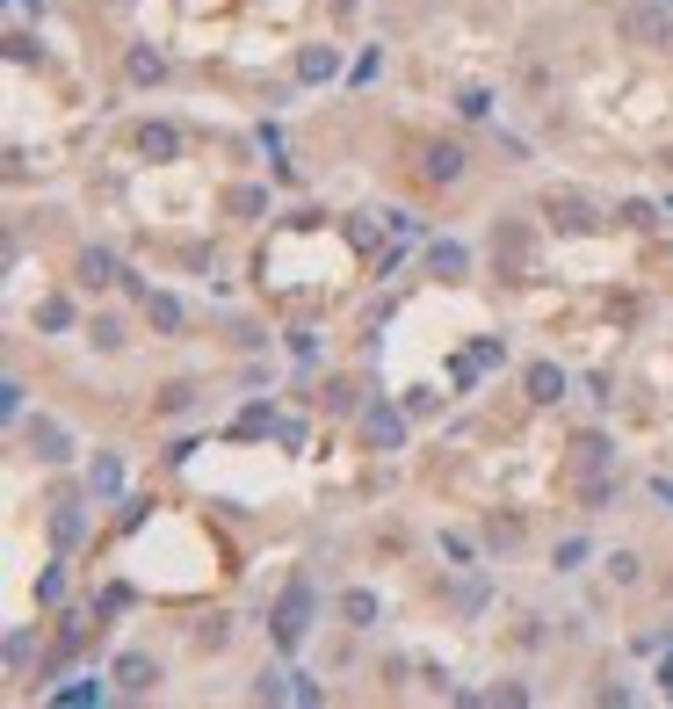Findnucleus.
Masks as SVG:
<instances>
[{"label":"nucleus","instance_id":"obj_1","mask_svg":"<svg viewBox=\"0 0 673 709\" xmlns=\"http://www.w3.org/2000/svg\"><path fill=\"white\" fill-rule=\"evenodd\" d=\"M312 608H319L312 579H290V594L275 601V615H268V630H275V644H283V652H297V644H304V630H312Z\"/></svg>","mask_w":673,"mask_h":709},{"label":"nucleus","instance_id":"obj_2","mask_svg":"<svg viewBox=\"0 0 673 709\" xmlns=\"http://www.w3.org/2000/svg\"><path fill=\"white\" fill-rule=\"evenodd\" d=\"M616 29L630 44H673V15H666V0H630V8H616Z\"/></svg>","mask_w":673,"mask_h":709},{"label":"nucleus","instance_id":"obj_3","mask_svg":"<svg viewBox=\"0 0 673 709\" xmlns=\"http://www.w3.org/2000/svg\"><path fill=\"white\" fill-rule=\"evenodd\" d=\"M22 435H29V449H37V464H66V456H73V435H66V427H58V420H22Z\"/></svg>","mask_w":673,"mask_h":709},{"label":"nucleus","instance_id":"obj_4","mask_svg":"<svg viewBox=\"0 0 673 709\" xmlns=\"http://www.w3.org/2000/svg\"><path fill=\"white\" fill-rule=\"evenodd\" d=\"M362 435H370V449H406V413L377 398V406H362Z\"/></svg>","mask_w":673,"mask_h":709},{"label":"nucleus","instance_id":"obj_5","mask_svg":"<svg viewBox=\"0 0 673 709\" xmlns=\"http://www.w3.org/2000/svg\"><path fill=\"white\" fill-rule=\"evenodd\" d=\"M333 73H341V51H333V44H304V51H297V80H304V87H319V80H333Z\"/></svg>","mask_w":673,"mask_h":709},{"label":"nucleus","instance_id":"obj_6","mask_svg":"<svg viewBox=\"0 0 673 709\" xmlns=\"http://www.w3.org/2000/svg\"><path fill=\"white\" fill-rule=\"evenodd\" d=\"M152 681H160V666H152L145 652H124V659H116V688H124V695H145Z\"/></svg>","mask_w":673,"mask_h":709},{"label":"nucleus","instance_id":"obj_7","mask_svg":"<svg viewBox=\"0 0 673 709\" xmlns=\"http://www.w3.org/2000/svg\"><path fill=\"white\" fill-rule=\"evenodd\" d=\"M529 398H536V406H558V398H565V369L558 362H529Z\"/></svg>","mask_w":673,"mask_h":709},{"label":"nucleus","instance_id":"obj_8","mask_svg":"<svg viewBox=\"0 0 673 709\" xmlns=\"http://www.w3.org/2000/svg\"><path fill=\"white\" fill-rule=\"evenodd\" d=\"M87 492H95V500H116V492H124V464H116L109 449L95 456V464H87Z\"/></svg>","mask_w":673,"mask_h":709},{"label":"nucleus","instance_id":"obj_9","mask_svg":"<svg viewBox=\"0 0 673 709\" xmlns=\"http://www.w3.org/2000/svg\"><path fill=\"white\" fill-rule=\"evenodd\" d=\"M493 261H500V268H529V232H522V225H500V232H493Z\"/></svg>","mask_w":673,"mask_h":709},{"label":"nucleus","instance_id":"obj_10","mask_svg":"<svg viewBox=\"0 0 673 709\" xmlns=\"http://www.w3.org/2000/svg\"><path fill=\"white\" fill-rule=\"evenodd\" d=\"M138 152H145V160H174V152H181V131H174V123H145V131H138Z\"/></svg>","mask_w":673,"mask_h":709},{"label":"nucleus","instance_id":"obj_11","mask_svg":"<svg viewBox=\"0 0 673 709\" xmlns=\"http://www.w3.org/2000/svg\"><path fill=\"white\" fill-rule=\"evenodd\" d=\"M145 319L160 326V333H181V319H189V312H181V297H167V290H145Z\"/></svg>","mask_w":673,"mask_h":709},{"label":"nucleus","instance_id":"obj_12","mask_svg":"<svg viewBox=\"0 0 673 709\" xmlns=\"http://www.w3.org/2000/svg\"><path fill=\"white\" fill-rule=\"evenodd\" d=\"M131 80H138V87H160V80H167V58L152 51V44H131Z\"/></svg>","mask_w":673,"mask_h":709},{"label":"nucleus","instance_id":"obj_13","mask_svg":"<svg viewBox=\"0 0 673 709\" xmlns=\"http://www.w3.org/2000/svg\"><path fill=\"white\" fill-rule=\"evenodd\" d=\"M464 174V145H427V181H456Z\"/></svg>","mask_w":673,"mask_h":709},{"label":"nucleus","instance_id":"obj_14","mask_svg":"<svg viewBox=\"0 0 673 709\" xmlns=\"http://www.w3.org/2000/svg\"><path fill=\"white\" fill-rule=\"evenodd\" d=\"M427 268H435V275H464V268H471V254H464L456 239H435V246H427Z\"/></svg>","mask_w":673,"mask_h":709},{"label":"nucleus","instance_id":"obj_15","mask_svg":"<svg viewBox=\"0 0 673 709\" xmlns=\"http://www.w3.org/2000/svg\"><path fill=\"white\" fill-rule=\"evenodd\" d=\"M550 218H558L565 232H587V225H594V210L579 203V196H550Z\"/></svg>","mask_w":673,"mask_h":709},{"label":"nucleus","instance_id":"obj_16","mask_svg":"<svg viewBox=\"0 0 673 709\" xmlns=\"http://www.w3.org/2000/svg\"><path fill=\"white\" fill-rule=\"evenodd\" d=\"M80 529H87L80 507H51V543H58V550H73V543H80Z\"/></svg>","mask_w":673,"mask_h":709},{"label":"nucleus","instance_id":"obj_17","mask_svg":"<svg viewBox=\"0 0 673 709\" xmlns=\"http://www.w3.org/2000/svg\"><path fill=\"white\" fill-rule=\"evenodd\" d=\"M80 283H95V290H102V283H116V261L102 254V246H87V254H80Z\"/></svg>","mask_w":673,"mask_h":709},{"label":"nucleus","instance_id":"obj_18","mask_svg":"<svg viewBox=\"0 0 673 709\" xmlns=\"http://www.w3.org/2000/svg\"><path fill=\"white\" fill-rule=\"evenodd\" d=\"M341 615H348L355 630H370V623H377V594H362V587H355V594H341Z\"/></svg>","mask_w":673,"mask_h":709},{"label":"nucleus","instance_id":"obj_19","mask_svg":"<svg viewBox=\"0 0 673 709\" xmlns=\"http://www.w3.org/2000/svg\"><path fill=\"white\" fill-rule=\"evenodd\" d=\"M37 326H44V333H66V326H73V304H66V297H44V304H37Z\"/></svg>","mask_w":673,"mask_h":709},{"label":"nucleus","instance_id":"obj_20","mask_svg":"<svg viewBox=\"0 0 673 709\" xmlns=\"http://www.w3.org/2000/svg\"><path fill=\"white\" fill-rule=\"evenodd\" d=\"M225 210H232V218H261V210H268V189H232Z\"/></svg>","mask_w":673,"mask_h":709},{"label":"nucleus","instance_id":"obj_21","mask_svg":"<svg viewBox=\"0 0 673 709\" xmlns=\"http://www.w3.org/2000/svg\"><path fill=\"white\" fill-rule=\"evenodd\" d=\"M225 637H232V623H225V615H210V623H196V652H218Z\"/></svg>","mask_w":673,"mask_h":709},{"label":"nucleus","instance_id":"obj_22","mask_svg":"<svg viewBox=\"0 0 673 709\" xmlns=\"http://www.w3.org/2000/svg\"><path fill=\"white\" fill-rule=\"evenodd\" d=\"M319 398H326V413H355V384H348V377H333Z\"/></svg>","mask_w":673,"mask_h":709},{"label":"nucleus","instance_id":"obj_23","mask_svg":"<svg viewBox=\"0 0 673 709\" xmlns=\"http://www.w3.org/2000/svg\"><path fill=\"white\" fill-rule=\"evenodd\" d=\"M572 449H579V471H601V464H608V442H601V435H579Z\"/></svg>","mask_w":673,"mask_h":709},{"label":"nucleus","instance_id":"obj_24","mask_svg":"<svg viewBox=\"0 0 673 709\" xmlns=\"http://www.w3.org/2000/svg\"><path fill=\"white\" fill-rule=\"evenodd\" d=\"M283 681H290V673H254V702H283L290 695Z\"/></svg>","mask_w":673,"mask_h":709},{"label":"nucleus","instance_id":"obj_25","mask_svg":"<svg viewBox=\"0 0 673 709\" xmlns=\"http://www.w3.org/2000/svg\"><path fill=\"white\" fill-rule=\"evenodd\" d=\"M189 406H196L189 384H167V391H160V413H189Z\"/></svg>","mask_w":673,"mask_h":709},{"label":"nucleus","instance_id":"obj_26","mask_svg":"<svg viewBox=\"0 0 673 709\" xmlns=\"http://www.w3.org/2000/svg\"><path fill=\"white\" fill-rule=\"evenodd\" d=\"M456 109H464V116H493V95H485V87H464V95H456Z\"/></svg>","mask_w":673,"mask_h":709},{"label":"nucleus","instance_id":"obj_27","mask_svg":"<svg viewBox=\"0 0 673 709\" xmlns=\"http://www.w3.org/2000/svg\"><path fill=\"white\" fill-rule=\"evenodd\" d=\"M608 579H616V587H630V579H637V550H616V558H608Z\"/></svg>","mask_w":673,"mask_h":709},{"label":"nucleus","instance_id":"obj_28","mask_svg":"<svg viewBox=\"0 0 673 709\" xmlns=\"http://www.w3.org/2000/svg\"><path fill=\"white\" fill-rule=\"evenodd\" d=\"M261 427H283V420H275L268 406H247V413H239V435H261Z\"/></svg>","mask_w":673,"mask_h":709},{"label":"nucleus","instance_id":"obj_29","mask_svg":"<svg viewBox=\"0 0 673 709\" xmlns=\"http://www.w3.org/2000/svg\"><path fill=\"white\" fill-rule=\"evenodd\" d=\"M579 558H587V543L565 536V543H558V572H579Z\"/></svg>","mask_w":673,"mask_h":709},{"label":"nucleus","instance_id":"obj_30","mask_svg":"<svg viewBox=\"0 0 673 709\" xmlns=\"http://www.w3.org/2000/svg\"><path fill=\"white\" fill-rule=\"evenodd\" d=\"M0 413H8V420H22V384H15V377L0 384Z\"/></svg>","mask_w":673,"mask_h":709},{"label":"nucleus","instance_id":"obj_31","mask_svg":"<svg viewBox=\"0 0 673 709\" xmlns=\"http://www.w3.org/2000/svg\"><path fill=\"white\" fill-rule=\"evenodd\" d=\"M652 500H659V507H673V478H652Z\"/></svg>","mask_w":673,"mask_h":709}]
</instances>
